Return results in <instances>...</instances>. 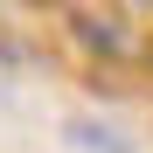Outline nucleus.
<instances>
[{
    "instance_id": "1",
    "label": "nucleus",
    "mask_w": 153,
    "mask_h": 153,
    "mask_svg": "<svg viewBox=\"0 0 153 153\" xmlns=\"http://www.w3.org/2000/svg\"><path fill=\"white\" fill-rule=\"evenodd\" d=\"M56 21H63V35L84 49V56H97V63L132 70V63L153 56V14L139 7V0H63Z\"/></svg>"
}]
</instances>
